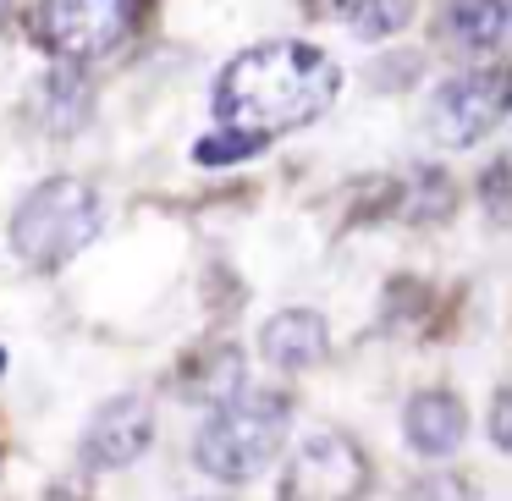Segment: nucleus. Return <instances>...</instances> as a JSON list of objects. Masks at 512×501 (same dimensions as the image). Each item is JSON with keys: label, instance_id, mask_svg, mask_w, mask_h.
Listing matches in <instances>:
<instances>
[{"label": "nucleus", "instance_id": "obj_1", "mask_svg": "<svg viewBox=\"0 0 512 501\" xmlns=\"http://www.w3.org/2000/svg\"><path fill=\"white\" fill-rule=\"evenodd\" d=\"M342 94V72L325 50L298 45V39H270L254 45L221 72L215 83V116L237 133L276 138L292 127H309L314 116L331 111V100Z\"/></svg>", "mask_w": 512, "mask_h": 501}, {"label": "nucleus", "instance_id": "obj_2", "mask_svg": "<svg viewBox=\"0 0 512 501\" xmlns=\"http://www.w3.org/2000/svg\"><path fill=\"white\" fill-rule=\"evenodd\" d=\"M287 430H292V402L281 397V391L243 386L232 402H221L215 419L199 430L193 463H199L204 474L226 479V485H243V479H254L259 468L281 452Z\"/></svg>", "mask_w": 512, "mask_h": 501}, {"label": "nucleus", "instance_id": "obj_3", "mask_svg": "<svg viewBox=\"0 0 512 501\" xmlns=\"http://www.w3.org/2000/svg\"><path fill=\"white\" fill-rule=\"evenodd\" d=\"M100 232V199H94L89 182L78 177H50L17 204L12 215V254L28 270H61L72 254L94 243Z\"/></svg>", "mask_w": 512, "mask_h": 501}, {"label": "nucleus", "instance_id": "obj_4", "mask_svg": "<svg viewBox=\"0 0 512 501\" xmlns=\"http://www.w3.org/2000/svg\"><path fill=\"white\" fill-rule=\"evenodd\" d=\"M138 23V0H39L34 39L67 67L116 56Z\"/></svg>", "mask_w": 512, "mask_h": 501}, {"label": "nucleus", "instance_id": "obj_5", "mask_svg": "<svg viewBox=\"0 0 512 501\" xmlns=\"http://www.w3.org/2000/svg\"><path fill=\"white\" fill-rule=\"evenodd\" d=\"M369 485V463L358 452L353 435H309L292 452L287 474H281V501H358Z\"/></svg>", "mask_w": 512, "mask_h": 501}, {"label": "nucleus", "instance_id": "obj_6", "mask_svg": "<svg viewBox=\"0 0 512 501\" xmlns=\"http://www.w3.org/2000/svg\"><path fill=\"white\" fill-rule=\"evenodd\" d=\"M507 116V78L501 72H463L441 83L430 100V133L446 149H468Z\"/></svg>", "mask_w": 512, "mask_h": 501}, {"label": "nucleus", "instance_id": "obj_7", "mask_svg": "<svg viewBox=\"0 0 512 501\" xmlns=\"http://www.w3.org/2000/svg\"><path fill=\"white\" fill-rule=\"evenodd\" d=\"M155 441V408L144 397H111L83 430V463L89 468H127Z\"/></svg>", "mask_w": 512, "mask_h": 501}, {"label": "nucleus", "instance_id": "obj_8", "mask_svg": "<svg viewBox=\"0 0 512 501\" xmlns=\"http://www.w3.org/2000/svg\"><path fill=\"white\" fill-rule=\"evenodd\" d=\"M259 353L265 364L287 369V375H303V369H320L325 353H331V331L314 309H281L276 320L259 331Z\"/></svg>", "mask_w": 512, "mask_h": 501}, {"label": "nucleus", "instance_id": "obj_9", "mask_svg": "<svg viewBox=\"0 0 512 501\" xmlns=\"http://www.w3.org/2000/svg\"><path fill=\"white\" fill-rule=\"evenodd\" d=\"M402 430H408V446L419 457L446 463L468 435V413L452 391H419V397L408 402V413H402Z\"/></svg>", "mask_w": 512, "mask_h": 501}, {"label": "nucleus", "instance_id": "obj_10", "mask_svg": "<svg viewBox=\"0 0 512 501\" xmlns=\"http://www.w3.org/2000/svg\"><path fill=\"white\" fill-rule=\"evenodd\" d=\"M507 17H512L507 0H452L446 28L463 50H496L507 39Z\"/></svg>", "mask_w": 512, "mask_h": 501}, {"label": "nucleus", "instance_id": "obj_11", "mask_svg": "<svg viewBox=\"0 0 512 501\" xmlns=\"http://www.w3.org/2000/svg\"><path fill=\"white\" fill-rule=\"evenodd\" d=\"M309 17H325V23H353V34L380 39L391 28H402V0H303Z\"/></svg>", "mask_w": 512, "mask_h": 501}, {"label": "nucleus", "instance_id": "obj_12", "mask_svg": "<svg viewBox=\"0 0 512 501\" xmlns=\"http://www.w3.org/2000/svg\"><path fill=\"white\" fill-rule=\"evenodd\" d=\"M243 386H248V375H243V353H237V347H215V353H204L199 364H193V375H188V391L204 397L210 408L232 402Z\"/></svg>", "mask_w": 512, "mask_h": 501}, {"label": "nucleus", "instance_id": "obj_13", "mask_svg": "<svg viewBox=\"0 0 512 501\" xmlns=\"http://www.w3.org/2000/svg\"><path fill=\"white\" fill-rule=\"evenodd\" d=\"M83 116H89V89L72 72H56L50 78V127L72 133V127H83Z\"/></svg>", "mask_w": 512, "mask_h": 501}, {"label": "nucleus", "instance_id": "obj_14", "mask_svg": "<svg viewBox=\"0 0 512 501\" xmlns=\"http://www.w3.org/2000/svg\"><path fill=\"white\" fill-rule=\"evenodd\" d=\"M259 149H265V138L221 127V133H210V138L193 144V160H199V166H232V160H248V155H259Z\"/></svg>", "mask_w": 512, "mask_h": 501}, {"label": "nucleus", "instance_id": "obj_15", "mask_svg": "<svg viewBox=\"0 0 512 501\" xmlns=\"http://www.w3.org/2000/svg\"><path fill=\"white\" fill-rule=\"evenodd\" d=\"M402 501H468V485L452 474H430V479H413Z\"/></svg>", "mask_w": 512, "mask_h": 501}, {"label": "nucleus", "instance_id": "obj_16", "mask_svg": "<svg viewBox=\"0 0 512 501\" xmlns=\"http://www.w3.org/2000/svg\"><path fill=\"white\" fill-rule=\"evenodd\" d=\"M501 182H507V166H490V177H485V210H490V221H507V204H501Z\"/></svg>", "mask_w": 512, "mask_h": 501}, {"label": "nucleus", "instance_id": "obj_17", "mask_svg": "<svg viewBox=\"0 0 512 501\" xmlns=\"http://www.w3.org/2000/svg\"><path fill=\"white\" fill-rule=\"evenodd\" d=\"M507 408H512V397H507V391H496V413H490V441H496L501 452H507V446H512V430H507Z\"/></svg>", "mask_w": 512, "mask_h": 501}, {"label": "nucleus", "instance_id": "obj_18", "mask_svg": "<svg viewBox=\"0 0 512 501\" xmlns=\"http://www.w3.org/2000/svg\"><path fill=\"white\" fill-rule=\"evenodd\" d=\"M0 17H6V0H0Z\"/></svg>", "mask_w": 512, "mask_h": 501}, {"label": "nucleus", "instance_id": "obj_19", "mask_svg": "<svg viewBox=\"0 0 512 501\" xmlns=\"http://www.w3.org/2000/svg\"><path fill=\"white\" fill-rule=\"evenodd\" d=\"M0 369H6V364H0Z\"/></svg>", "mask_w": 512, "mask_h": 501}]
</instances>
